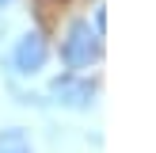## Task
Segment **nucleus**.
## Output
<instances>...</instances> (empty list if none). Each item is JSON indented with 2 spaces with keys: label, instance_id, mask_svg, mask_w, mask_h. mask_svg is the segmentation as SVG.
<instances>
[{
  "label": "nucleus",
  "instance_id": "20e7f679",
  "mask_svg": "<svg viewBox=\"0 0 156 153\" xmlns=\"http://www.w3.org/2000/svg\"><path fill=\"white\" fill-rule=\"evenodd\" d=\"M0 153H30V142H27V134H23L19 126L4 130V134H0Z\"/></svg>",
  "mask_w": 156,
  "mask_h": 153
},
{
  "label": "nucleus",
  "instance_id": "f257e3e1",
  "mask_svg": "<svg viewBox=\"0 0 156 153\" xmlns=\"http://www.w3.org/2000/svg\"><path fill=\"white\" fill-rule=\"evenodd\" d=\"M95 54H99V35L91 31V23L76 19L73 27H69V38L61 42V58H65V65L84 69V65H91Z\"/></svg>",
  "mask_w": 156,
  "mask_h": 153
},
{
  "label": "nucleus",
  "instance_id": "7ed1b4c3",
  "mask_svg": "<svg viewBox=\"0 0 156 153\" xmlns=\"http://www.w3.org/2000/svg\"><path fill=\"white\" fill-rule=\"evenodd\" d=\"M50 96L57 99L61 107H91V99H95V88H91L88 80H80V76H57V80L50 84Z\"/></svg>",
  "mask_w": 156,
  "mask_h": 153
},
{
  "label": "nucleus",
  "instance_id": "39448f33",
  "mask_svg": "<svg viewBox=\"0 0 156 153\" xmlns=\"http://www.w3.org/2000/svg\"><path fill=\"white\" fill-rule=\"evenodd\" d=\"M4 4H8V0H0V8H4Z\"/></svg>",
  "mask_w": 156,
  "mask_h": 153
},
{
  "label": "nucleus",
  "instance_id": "f03ea898",
  "mask_svg": "<svg viewBox=\"0 0 156 153\" xmlns=\"http://www.w3.org/2000/svg\"><path fill=\"white\" fill-rule=\"evenodd\" d=\"M46 38L38 35V31H27V35L15 42V50H12V65H15V73H23V76H30V73H38V69L46 65Z\"/></svg>",
  "mask_w": 156,
  "mask_h": 153
}]
</instances>
